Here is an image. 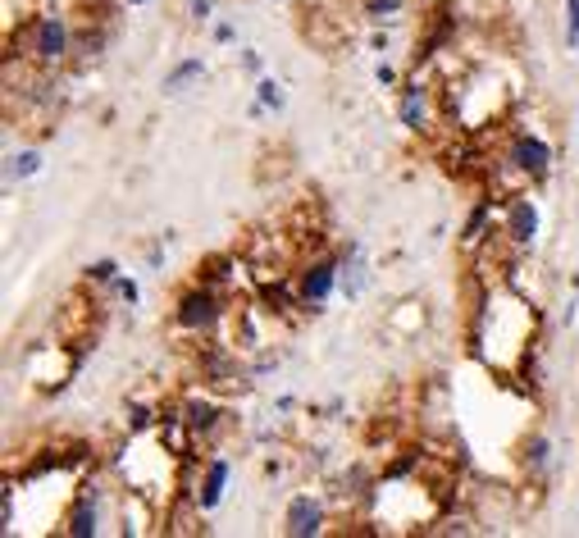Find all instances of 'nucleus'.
I'll list each match as a JSON object with an SVG mask.
<instances>
[{"label": "nucleus", "instance_id": "nucleus-13", "mask_svg": "<svg viewBox=\"0 0 579 538\" xmlns=\"http://www.w3.org/2000/svg\"><path fill=\"white\" fill-rule=\"evenodd\" d=\"M210 424H215V406L192 402V429H210Z\"/></svg>", "mask_w": 579, "mask_h": 538}, {"label": "nucleus", "instance_id": "nucleus-17", "mask_svg": "<svg viewBox=\"0 0 579 538\" xmlns=\"http://www.w3.org/2000/svg\"><path fill=\"white\" fill-rule=\"evenodd\" d=\"M133 5H146V0H133Z\"/></svg>", "mask_w": 579, "mask_h": 538}, {"label": "nucleus", "instance_id": "nucleus-7", "mask_svg": "<svg viewBox=\"0 0 579 538\" xmlns=\"http://www.w3.org/2000/svg\"><path fill=\"white\" fill-rule=\"evenodd\" d=\"M534 233H538V210L529 201H515L511 205V237L515 242H534Z\"/></svg>", "mask_w": 579, "mask_h": 538}, {"label": "nucleus", "instance_id": "nucleus-5", "mask_svg": "<svg viewBox=\"0 0 579 538\" xmlns=\"http://www.w3.org/2000/svg\"><path fill=\"white\" fill-rule=\"evenodd\" d=\"M201 78H205V65H201V60H183V65L165 78V96H183V92H187L192 83H201Z\"/></svg>", "mask_w": 579, "mask_h": 538}, {"label": "nucleus", "instance_id": "nucleus-14", "mask_svg": "<svg viewBox=\"0 0 579 538\" xmlns=\"http://www.w3.org/2000/svg\"><path fill=\"white\" fill-rule=\"evenodd\" d=\"M260 101H265V105H283V92H278V83H274V78H265V83H260Z\"/></svg>", "mask_w": 579, "mask_h": 538}, {"label": "nucleus", "instance_id": "nucleus-4", "mask_svg": "<svg viewBox=\"0 0 579 538\" xmlns=\"http://www.w3.org/2000/svg\"><path fill=\"white\" fill-rule=\"evenodd\" d=\"M511 160H515L520 169H529V174H543V169H547V146H543L538 137H520L515 151H511Z\"/></svg>", "mask_w": 579, "mask_h": 538}, {"label": "nucleus", "instance_id": "nucleus-6", "mask_svg": "<svg viewBox=\"0 0 579 538\" xmlns=\"http://www.w3.org/2000/svg\"><path fill=\"white\" fill-rule=\"evenodd\" d=\"M334 293V264H315L311 274H306V284H302V297L315 306V302H324Z\"/></svg>", "mask_w": 579, "mask_h": 538}, {"label": "nucleus", "instance_id": "nucleus-1", "mask_svg": "<svg viewBox=\"0 0 579 538\" xmlns=\"http://www.w3.org/2000/svg\"><path fill=\"white\" fill-rule=\"evenodd\" d=\"M320 502L315 497H293V506H287V533L293 538H306V533H320Z\"/></svg>", "mask_w": 579, "mask_h": 538}, {"label": "nucleus", "instance_id": "nucleus-8", "mask_svg": "<svg viewBox=\"0 0 579 538\" xmlns=\"http://www.w3.org/2000/svg\"><path fill=\"white\" fill-rule=\"evenodd\" d=\"M224 479H228V461H215L210 474H205V488H201V506H205V511L219 506V497H224Z\"/></svg>", "mask_w": 579, "mask_h": 538}, {"label": "nucleus", "instance_id": "nucleus-15", "mask_svg": "<svg viewBox=\"0 0 579 538\" xmlns=\"http://www.w3.org/2000/svg\"><path fill=\"white\" fill-rule=\"evenodd\" d=\"M92 274H96V279H110V274H115V264H110V260H101V264H92Z\"/></svg>", "mask_w": 579, "mask_h": 538}, {"label": "nucleus", "instance_id": "nucleus-12", "mask_svg": "<svg viewBox=\"0 0 579 538\" xmlns=\"http://www.w3.org/2000/svg\"><path fill=\"white\" fill-rule=\"evenodd\" d=\"M565 42L579 46V0H565Z\"/></svg>", "mask_w": 579, "mask_h": 538}, {"label": "nucleus", "instance_id": "nucleus-10", "mask_svg": "<svg viewBox=\"0 0 579 538\" xmlns=\"http://www.w3.org/2000/svg\"><path fill=\"white\" fill-rule=\"evenodd\" d=\"M69 533H74V538H87V533H96V511H92V502H83V506L74 511V520H69Z\"/></svg>", "mask_w": 579, "mask_h": 538}, {"label": "nucleus", "instance_id": "nucleus-9", "mask_svg": "<svg viewBox=\"0 0 579 538\" xmlns=\"http://www.w3.org/2000/svg\"><path fill=\"white\" fill-rule=\"evenodd\" d=\"M402 124H406V128H420V124H424V101H420V87H411V92H406V101H402Z\"/></svg>", "mask_w": 579, "mask_h": 538}, {"label": "nucleus", "instance_id": "nucleus-16", "mask_svg": "<svg viewBox=\"0 0 579 538\" xmlns=\"http://www.w3.org/2000/svg\"><path fill=\"white\" fill-rule=\"evenodd\" d=\"M187 5H192V10H196V15H201V19H205V15H210V5H205V0H187Z\"/></svg>", "mask_w": 579, "mask_h": 538}, {"label": "nucleus", "instance_id": "nucleus-2", "mask_svg": "<svg viewBox=\"0 0 579 538\" xmlns=\"http://www.w3.org/2000/svg\"><path fill=\"white\" fill-rule=\"evenodd\" d=\"M215 297L210 293H192V297H183V306H178V324L183 329H205V324H215Z\"/></svg>", "mask_w": 579, "mask_h": 538}, {"label": "nucleus", "instance_id": "nucleus-3", "mask_svg": "<svg viewBox=\"0 0 579 538\" xmlns=\"http://www.w3.org/2000/svg\"><path fill=\"white\" fill-rule=\"evenodd\" d=\"M37 55L42 60H60L65 55V24L60 19H42L37 24Z\"/></svg>", "mask_w": 579, "mask_h": 538}, {"label": "nucleus", "instance_id": "nucleus-11", "mask_svg": "<svg viewBox=\"0 0 579 538\" xmlns=\"http://www.w3.org/2000/svg\"><path fill=\"white\" fill-rule=\"evenodd\" d=\"M42 169V155L37 151H24V155H15V164H10V178H33Z\"/></svg>", "mask_w": 579, "mask_h": 538}]
</instances>
